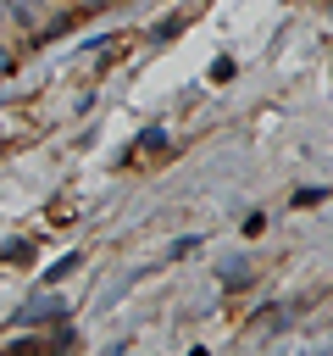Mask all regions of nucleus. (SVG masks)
<instances>
[{"mask_svg":"<svg viewBox=\"0 0 333 356\" xmlns=\"http://www.w3.org/2000/svg\"><path fill=\"white\" fill-rule=\"evenodd\" d=\"M61 317H67V300H61V295H44V289H39V295L28 300V312H22L17 323H61Z\"/></svg>","mask_w":333,"mask_h":356,"instance_id":"obj_1","label":"nucleus"},{"mask_svg":"<svg viewBox=\"0 0 333 356\" xmlns=\"http://www.w3.org/2000/svg\"><path fill=\"white\" fill-rule=\"evenodd\" d=\"M183 28H189V22H183V11H166V17H161V22L150 28V44H172V39L183 33Z\"/></svg>","mask_w":333,"mask_h":356,"instance_id":"obj_2","label":"nucleus"},{"mask_svg":"<svg viewBox=\"0 0 333 356\" xmlns=\"http://www.w3.org/2000/svg\"><path fill=\"white\" fill-rule=\"evenodd\" d=\"M0 261H11V267L33 261V239H6V245H0Z\"/></svg>","mask_w":333,"mask_h":356,"instance_id":"obj_3","label":"nucleus"},{"mask_svg":"<svg viewBox=\"0 0 333 356\" xmlns=\"http://www.w3.org/2000/svg\"><path fill=\"white\" fill-rule=\"evenodd\" d=\"M139 150L144 156H166V128H144L139 134Z\"/></svg>","mask_w":333,"mask_h":356,"instance_id":"obj_4","label":"nucleus"},{"mask_svg":"<svg viewBox=\"0 0 333 356\" xmlns=\"http://www.w3.org/2000/svg\"><path fill=\"white\" fill-rule=\"evenodd\" d=\"M78 261H83V256H61V261H56V267H50V273H44V284H61V278H67V273H72V267H78Z\"/></svg>","mask_w":333,"mask_h":356,"instance_id":"obj_5","label":"nucleus"},{"mask_svg":"<svg viewBox=\"0 0 333 356\" xmlns=\"http://www.w3.org/2000/svg\"><path fill=\"white\" fill-rule=\"evenodd\" d=\"M250 284V267H222V289H244Z\"/></svg>","mask_w":333,"mask_h":356,"instance_id":"obj_6","label":"nucleus"},{"mask_svg":"<svg viewBox=\"0 0 333 356\" xmlns=\"http://www.w3.org/2000/svg\"><path fill=\"white\" fill-rule=\"evenodd\" d=\"M222 78H233V61L222 56V61H211V83H222Z\"/></svg>","mask_w":333,"mask_h":356,"instance_id":"obj_7","label":"nucleus"},{"mask_svg":"<svg viewBox=\"0 0 333 356\" xmlns=\"http://www.w3.org/2000/svg\"><path fill=\"white\" fill-rule=\"evenodd\" d=\"M322 195H327V189H294V206H316Z\"/></svg>","mask_w":333,"mask_h":356,"instance_id":"obj_8","label":"nucleus"},{"mask_svg":"<svg viewBox=\"0 0 333 356\" xmlns=\"http://www.w3.org/2000/svg\"><path fill=\"white\" fill-rule=\"evenodd\" d=\"M6 72H11V50L0 44V78H6Z\"/></svg>","mask_w":333,"mask_h":356,"instance_id":"obj_9","label":"nucleus"},{"mask_svg":"<svg viewBox=\"0 0 333 356\" xmlns=\"http://www.w3.org/2000/svg\"><path fill=\"white\" fill-rule=\"evenodd\" d=\"M6 11H11V6H6V0H0V22H6Z\"/></svg>","mask_w":333,"mask_h":356,"instance_id":"obj_10","label":"nucleus"},{"mask_svg":"<svg viewBox=\"0 0 333 356\" xmlns=\"http://www.w3.org/2000/svg\"><path fill=\"white\" fill-rule=\"evenodd\" d=\"M89 6H105V0H89Z\"/></svg>","mask_w":333,"mask_h":356,"instance_id":"obj_11","label":"nucleus"},{"mask_svg":"<svg viewBox=\"0 0 333 356\" xmlns=\"http://www.w3.org/2000/svg\"><path fill=\"white\" fill-rule=\"evenodd\" d=\"M22 6H39V0H22Z\"/></svg>","mask_w":333,"mask_h":356,"instance_id":"obj_12","label":"nucleus"}]
</instances>
